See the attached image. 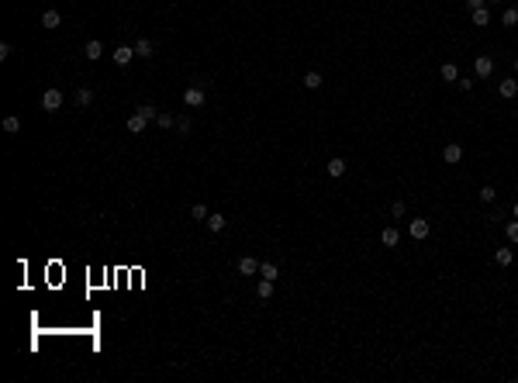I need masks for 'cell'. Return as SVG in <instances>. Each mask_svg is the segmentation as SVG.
I'll list each match as a JSON object with an SVG mask.
<instances>
[{
  "instance_id": "obj_24",
  "label": "cell",
  "mask_w": 518,
  "mask_h": 383,
  "mask_svg": "<svg viewBox=\"0 0 518 383\" xmlns=\"http://www.w3.org/2000/svg\"><path fill=\"white\" fill-rule=\"evenodd\" d=\"M4 132H7V135H18L21 132V117H14V114L4 117Z\"/></svg>"
},
{
  "instance_id": "obj_9",
  "label": "cell",
  "mask_w": 518,
  "mask_h": 383,
  "mask_svg": "<svg viewBox=\"0 0 518 383\" xmlns=\"http://www.w3.org/2000/svg\"><path fill=\"white\" fill-rule=\"evenodd\" d=\"M442 159H446L449 166H456V162L463 159V145H456V142H453V145H446V149H442Z\"/></svg>"
},
{
  "instance_id": "obj_34",
  "label": "cell",
  "mask_w": 518,
  "mask_h": 383,
  "mask_svg": "<svg viewBox=\"0 0 518 383\" xmlns=\"http://www.w3.org/2000/svg\"><path fill=\"white\" fill-rule=\"evenodd\" d=\"M515 73H518V59H515Z\"/></svg>"
},
{
  "instance_id": "obj_18",
  "label": "cell",
  "mask_w": 518,
  "mask_h": 383,
  "mask_svg": "<svg viewBox=\"0 0 518 383\" xmlns=\"http://www.w3.org/2000/svg\"><path fill=\"white\" fill-rule=\"evenodd\" d=\"M322 83H325V79H322V73H318V69H311V73H304V87H307V90H318Z\"/></svg>"
},
{
  "instance_id": "obj_29",
  "label": "cell",
  "mask_w": 518,
  "mask_h": 383,
  "mask_svg": "<svg viewBox=\"0 0 518 383\" xmlns=\"http://www.w3.org/2000/svg\"><path fill=\"white\" fill-rule=\"evenodd\" d=\"M477 197L484 200V204H494V197H498V193H494V187H480V193H477Z\"/></svg>"
},
{
  "instance_id": "obj_35",
  "label": "cell",
  "mask_w": 518,
  "mask_h": 383,
  "mask_svg": "<svg viewBox=\"0 0 518 383\" xmlns=\"http://www.w3.org/2000/svg\"><path fill=\"white\" fill-rule=\"evenodd\" d=\"M487 4H498V0H487Z\"/></svg>"
},
{
  "instance_id": "obj_12",
  "label": "cell",
  "mask_w": 518,
  "mask_h": 383,
  "mask_svg": "<svg viewBox=\"0 0 518 383\" xmlns=\"http://www.w3.org/2000/svg\"><path fill=\"white\" fill-rule=\"evenodd\" d=\"M59 24H62V14H59V11H45V14H42V28H49V31H56Z\"/></svg>"
},
{
  "instance_id": "obj_2",
  "label": "cell",
  "mask_w": 518,
  "mask_h": 383,
  "mask_svg": "<svg viewBox=\"0 0 518 383\" xmlns=\"http://www.w3.org/2000/svg\"><path fill=\"white\" fill-rule=\"evenodd\" d=\"M204 100H208L204 87H187V90H183V104H187V107H201Z\"/></svg>"
},
{
  "instance_id": "obj_8",
  "label": "cell",
  "mask_w": 518,
  "mask_h": 383,
  "mask_svg": "<svg viewBox=\"0 0 518 383\" xmlns=\"http://www.w3.org/2000/svg\"><path fill=\"white\" fill-rule=\"evenodd\" d=\"M345 166H349V162L335 155V159H328V162H325V173H328V176H335V180H339V176H345Z\"/></svg>"
},
{
  "instance_id": "obj_20",
  "label": "cell",
  "mask_w": 518,
  "mask_h": 383,
  "mask_svg": "<svg viewBox=\"0 0 518 383\" xmlns=\"http://www.w3.org/2000/svg\"><path fill=\"white\" fill-rule=\"evenodd\" d=\"M259 276H263V280H273V283H276V276H280V269L273 266V263H259Z\"/></svg>"
},
{
  "instance_id": "obj_27",
  "label": "cell",
  "mask_w": 518,
  "mask_h": 383,
  "mask_svg": "<svg viewBox=\"0 0 518 383\" xmlns=\"http://www.w3.org/2000/svg\"><path fill=\"white\" fill-rule=\"evenodd\" d=\"M504 235H508V242H515V245H518V218H515V221H508Z\"/></svg>"
},
{
  "instance_id": "obj_15",
  "label": "cell",
  "mask_w": 518,
  "mask_h": 383,
  "mask_svg": "<svg viewBox=\"0 0 518 383\" xmlns=\"http://www.w3.org/2000/svg\"><path fill=\"white\" fill-rule=\"evenodd\" d=\"M380 242H384L387 249H394V245L401 242V231H397V228H384V231H380Z\"/></svg>"
},
{
  "instance_id": "obj_11",
  "label": "cell",
  "mask_w": 518,
  "mask_h": 383,
  "mask_svg": "<svg viewBox=\"0 0 518 383\" xmlns=\"http://www.w3.org/2000/svg\"><path fill=\"white\" fill-rule=\"evenodd\" d=\"M83 56L90 59V62H97V59L104 56V45H100V41H97V38H90V41H87V45H83Z\"/></svg>"
},
{
  "instance_id": "obj_16",
  "label": "cell",
  "mask_w": 518,
  "mask_h": 383,
  "mask_svg": "<svg viewBox=\"0 0 518 383\" xmlns=\"http://www.w3.org/2000/svg\"><path fill=\"white\" fill-rule=\"evenodd\" d=\"M439 76L446 79V83H456V79H460V69H456V66H453V62H442Z\"/></svg>"
},
{
  "instance_id": "obj_21",
  "label": "cell",
  "mask_w": 518,
  "mask_h": 383,
  "mask_svg": "<svg viewBox=\"0 0 518 383\" xmlns=\"http://www.w3.org/2000/svg\"><path fill=\"white\" fill-rule=\"evenodd\" d=\"M256 297H259V301H269V297H273V280H259V287H256Z\"/></svg>"
},
{
  "instance_id": "obj_31",
  "label": "cell",
  "mask_w": 518,
  "mask_h": 383,
  "mask_svg": "<svg viewBox=\"0 0 518 383\" xmlns=\"http://www.w3.org/2000/svg\"><path fill=\"white\" fill-rule=\"evenodd\" d=\"M14 56V45L11 41H0V59H11Z\"/></svg>"
},
{
  "instance_id": "obj_23",
  "label": "cell",
  "mask_w": 518,
  "mask_h": 383,
  "mask_svg": "<svg viewBox=\"0 0 518 383\" xmlns=\"http://www.w3.org/2000/svg\"><path fill=\"white\" fill-rule=\"evenodd\" d=\"M501 24H504V28H515L518 24V7H508V11L501 14Z\"/></svg>"
},
{
  "instance_id": "obj_26",
  "label": "cell",
  "mask_w": 518,
  "mask_h": 383,
  "mask_svg": "<svg viewBox=\"0 0 518 383\" xmlns=\"http://www.w3.org/2000/svg\"><path fill=\"white\" fill-rule=\"evenodd\" d=\"M138 114L145 117V121H155V117H159V111H155L152 104H142V107H138Z\"/></svg>"
},
{
  "instance_id": "obj_25",
  "label": "cell",
  "mask_w": 518,
  "mask_h": 383,
  "mask_svg": "<svg viewBox=\"0 0 518 383\" xmlns=\"http://www.w3.org/2000/svg\"><path fill=\"white\" fill-rule=\"evenodd\" d=\"M208 214H211V211H208L204 204H193V207H190V218H193V221H208Z\"/></svg>"
},
{
  "instance_id": "obj_30",
  "label": "cell",
  "mask_w": 518,
  "mask_h": 383,
  "mask_svg": "<svg viewBox=\"0 0 518 383\" xmlns=\"http://www.w3.org/2000/svg\"><path fill=\"white\" fill-rule=\"evenodd\" d=\"M390 214H394V218H404V214H408L404 200H394V204H390Z\"/></svg>"
},
{
  "instance_id": "obj_5",
  "label": "cell",
  "mask_w": 518,
  "mask_h": 383,
  "mask_svg": "<svg viewBox=\"0 0 518 383\" xmlns=\"http://www.w3.org/2000/svg\"><path fill=\"white\" fill-rule=\"evenodd\" d=\"M111 59H114L117 66H128V62L135 59V45H117L114 52H111Z\"/></svg>"
},
{
  "instance_id": "obj_13",
  "label": "cell",
  "mask_w": 518,
  "mask_h": 383,
  "mask_svg": "<svg viewBox=\"0 0 518 383\" xmlns=\"http://www.w3.org/2000/svg\"><path fill=\"white\" fill-rule=\"evenodd\" d=\"M470 21H473L477 28H487V24H491V11H487V7H477V11H470Z\"/></svg>"
},
{
  "instance_id": "obj_17",
  "label": "cell",
  "mask_w": 518,
  "mask_h": 383,
  "mask_svg": "<svg viewBox=\"0 0 518 383\" xmlns=\"http://www.w3.org/2000/svg\"><path fill=\"white\" fill-rule=\"evenodd\" d=\"M498 90H501V97H508V100H511V97H518V79H501Z\"/></svg>"
},
{
  "instance_id": "obj_14",
  "label": "cell",
  "mask_w": 518,
  "mask_h": 383,
  "mask_svg": "<svg viewBox=\"0 0 518 383\" xmlns=\"http://www.w3.org/2000/svg\"><path fill=\"white\" fill-rule=\"evenodd\" d=\"M238 273H242V276H252V273H259V263H256L252 256H242V259H238Z\"/></svg>"
},
{
  "instance_id": "obj_19",
  "label": "cell",
  "mask_w": 518,
  "mask_h": 383,
  "mask_svg": "<svg viewBox=\"0 0 518 383\" xmlns=\"http://www.w3.org/2000/svg\"><path fill=\"white\" fill-rule=\"evenodd\" d=\"M76 104H79V107H90V104H94V90H90V87H79V90H76Z\"/></svg>"
},
{
  "instance_id": "obj_33",
  "label": "cell",
  "mask_w": 518,
  "mask_h": 383,
  "mask_svg": "<svg viewBox=\"0 0 518 383\" xmlns=\"http://www.w3.org/2000/svg\"><path fill=\"white\" fill-rule=\"evenodd\" d=\"M511 211H515V218H518V200H515V207H511Z\"/></svg>"
},
{
  "instance_id": "obj_1",
  "label": "cell",
  "mask_w": 518,
  "mask_h": 383,
  "mask_svg": "<svg viewBox=\"0 0 518 383\" xmlns=\"http://www.w3.org/2000/svg\"><path fill=\"white\" fill-rule=\"evenodd\" d=\"M42 107H45L49 114H52V111H59V107H62V90H56V87H52V90H45V94H42Z\"/></svg>"
},
{
  "instance_id": "obj_28",
  "label": "cell",
  "mask_w": 518,
  "mask_h": 383,
  "mask_svg": "<svg viewBox=\"0 0 518 383\" xmlns=\"http://www.w3.org/2000/svg\"><path fill=\"white\" fill-rule=\"evenodd\" d=\"M190 128H193V124H190V117H187V114L176 117V132H180V135H190Z\"/></svg>"
},
{
  "instance_id": "obj_3",
  "label": "cell",
  "mask_w": 518,
  "mask_h": 383,
  "mask_svg": "<svg viewBox=\"0 0 518 383\" xmlns=\"http://www.w3.org/2000/svg\"><path fill=\"white\" fill-rule=\"evenodd\" d=\"M473 73H477L480 79H487L491 73H494V59H491V56H477V59H473Z\"/></svg>"
},
{
  "instance_id": "obj_22",
  "label": "cell",
  "mask_w": 518,
  "mask_h": 383,
  "mask_svg": "<svg viewBox=\"0 0 518 383\" xmlns=\"http://www.w3.org/2000/svg\"><path fill=\"white\" fill-rule=\"evenodd\" d=\"M511 259H515V252H511V249H498V252H494V263H498V266H511Z\"/></svg>"
},
{
  "instance_id": "obj_7",
  "label": "cell",
  "mask_w": 518,
  "mask_h": 383,
  "mask_svg": "<svg viewBox=\"0 0 518 383\" xmlns=\"http://www.w3.org/2000/svg\"><path fill=\"white\" fill-rule=\"evenodd\" d=\"M145 124H149V121L138 114V111H135V114H128V121H125V128H128L132 135H142V132H145Z\"/></svg>"
},
{
  "instance_id": "obj_10",
  "label": "cell",
  "mask_w": 518,
  "mask_h": 383,
  "mask_svg": "<svg viewBox=\"0 0 518 383\" xmlns=\"http://www.w3.org/2000/svg\"><path fill=\"white\" fill-rule=\"evenodd\" d=\"M152 52H155L152 38H138V41H135V56H138V59H152Z\"/></svg>"
},
{
  "instance_id": "obj_32",
  "label": "cell",
  "mask_w": 518,
  "mask_h": 383,
  "mask_svg": "<svg viewBox=\"0 0 518 383\" xmlns=\"http://www.w3.org/2000/svg\"><path fill=\"white\" fill-rule=\"evenodd\" d=\"M463 4H466L470 11H477V7H487V0H463Z\"/></svg>"
},
{
  "instance_id": "obj_4",
  "label": "cell",
  "mask_w": 518,
  "mask_h": 383,
  "mask_svg": "<svg viewBox=\"0 0 518 383\" xmlns=\"http://www.w3.org/2000/svg\"><path fill=\"white\" fill-rule=\"evenodd\" d=\"M408 231H411V238H418V242H422V238H428V231H432V225H428L425 218H415V221L408 225Z\"/></svg>"
},
{
  "instance_id": "obj_6",
  "label": "cell",
  "mask_w": 518,
  "mask_h": 383,
  "mask_svg": "<svg viewBox=\"0 0 518 383\" xmlns=\"http://www.w3.org/2000/svg\"><path fill=\"white\" fill-rule=\"evenodd\" d=\"M204 225H208V231H211V235H218V231H225V225H228V218L214 211V214H208V221H204Z\"/></svg>"
}]
</instances>
